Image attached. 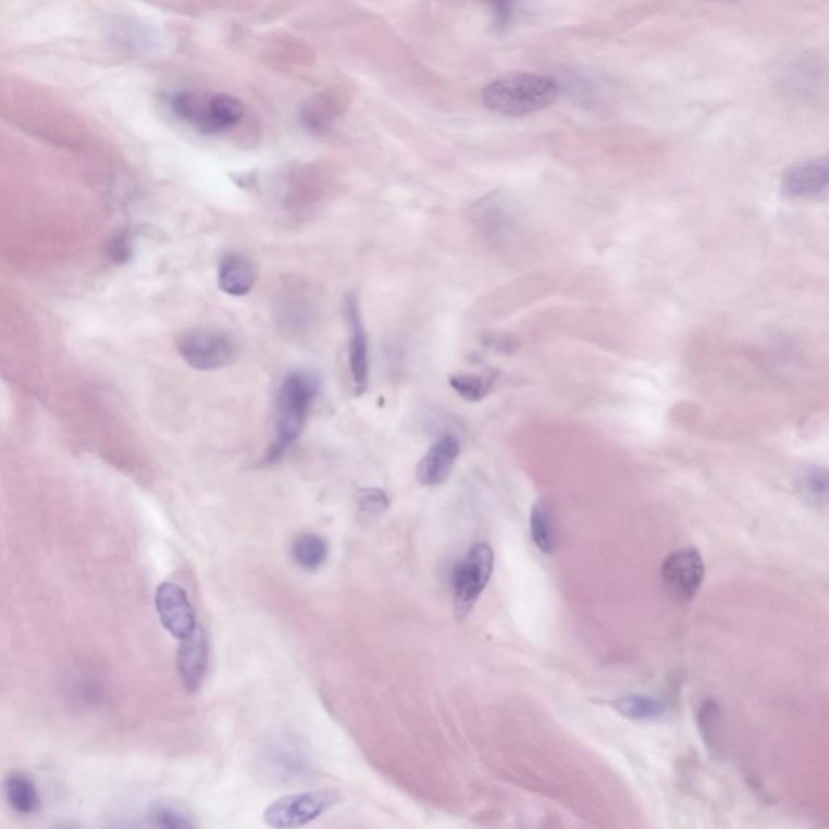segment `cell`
<instances>
[{"instance_id":"12","label":"cell","mask_w":829,"mask_h":829,"mask_svg":"<svg viewBox=\"0 0 829 829\" xmlns=\"http://www.w3.org/2000/svg\"><path fill=\"white\" fill-rule=\"evenodd\" d=\"M460 443L454 434H444L430 447L417 467L418 482L437 486L446 482L459 459Z\"/></svg>"},{"instance_id":"5","label":"cell","mask_w":829,"mask_h":829,"mask_svg":"<svg viewBox=\"0 0 829 829\" xmlns=\"http://www.w3.org/2000/svg\"><path fill=\"white\" fill-rule=\"evenodd\" d=\"M339 801L341 795L330 789L285 795L264 811V821L273 828L305 827L326 814Z\"/></svg>"},{"instance_id":"14","label":"cell","mask_w":829,"mask_h":829,"mask_svg":"<svg viewBox=\"0 0 829 829\" xmlns=\"http://www.w3.org/2000/svg\"><path fill=\"white\" fill-rule=\"evenodd\" d=\"M108 36L119 51L127 54H145L156 39L148 26L134 18H115L109 23Z\"/></svg>"},{"instance_id":"25","label":"cell","mask_w":829,"mask_h":829,"mask_svg":"<svg viewBox=\"0 0 829 829\" xmlns=\"http://www.w3.org/2000/svg\"><path fill=\"white\" fill-rule=\"evenodd\" d=\"M494 13V22L499 28H506L514 16L516 0H490Z\"/></svg>"},{"instance_id":"4","label":"cell","mask_w":829,"mask_h":829,"mask_svg":"<svg viewBox=\"0 0 829 829\" xmlns=\"http://www.w3.org/2000/svg\"><path fill=\"white\" fill-rule=\"evenodd\" d=\"M494 569V553L487 543H475L454 570V608L463 619L475 608Z\"/></svg>"},{"instance_id":"20","label":"cell","mask_w":829,"mask_h":829,"mask_svg":"<svg viewBox=\"0 0 829 829\" xmlns=\"http://www.w3.org/2000/svg\"><path fill=\"white\" fill-rule=\"evenodd\" d=\"M449 383L450 387L469 403H479L490 391V384L483 378L472 376V374H454Z\"/></svg>"},{"instance_id":"3","label":"cell","mask_w":829,"mask_h":829,"mask_svg":"<svg viewBox=\"0 0 829 829\" xmlns=\"http://www.w3.org/2000/svg\"><path fill=\"white\" fill-rule=\"evenodd\" d=\"M172 115L205 135L222 134L240 124L245 108L238 99L227 95L200 96L178 91L168 98Z\"/></svg>"},{"instance_id":"22","label":"cell","mask_w":829,"mask_h":829,"mask_svg":"<svg viewBox=\"0 0 829 829\" xmlns=\"http://www.w3.org/2000/svg\"><path fill=\"white\" fill-rule=\"evenodd\" d=\"M333 115V104L330 106V101H323V98H317L305 108V124L313 131H320L330 124Z\"/></svg>"},{"instance_id":"6","label":"cell","mask_w":829,"mask_h":829,"mask_svg":"<svg viewBox=\"0 0 829 829\" xmlns=\"http://www.w3.org/2000/svg\"><path fill=\"white\" fill-rule=\"evenodd\" d=\"M181 357L198 371H214L231 367L237 358V347L227 334L214 330H191L177 341Z\"/></svg>"},{"instance_id":"18","label":"cell","mask_w":829,"mask_h":829,"mask_svg":"<svg viewBox=\"0 0 829 829\" xmlns=\"http://www.w3.org/2000/svg\"><path fill=\"white\" fill-rule=\"evenodd\" d=\"M530 533L533 542L539 546L540 552L553 554L556 548V535H554V525L552 510L545 503H536L530 512Z\"/></svg>"},{"instance_id":"8","label":"cell","mask_w":829,"mask_h":829,"mask_svg":"<svg viewBox=\"0 0 829 829\" xmlns=\"http://www.w3.org/2000/svg\"><path fill=\"white\" fill-rule=\"evenodd\" d=\"M156 611L162 626L175 639L184 640L198 627L197 613L187 592L177 583L164 582L156 590Z\"/></svg>"},{"instance_id":"16","label":"cell","mask_w":829,"mask_h":829,"mask_svg":"<svg viewBox=\"0 0 829 829\" xmlns=\"http://www.w3.org/2000/svg\"><path fill=\"white\" fill-rule=\"evenodd\" d=\"M611 706L623 718L633 721H656L668 713V703L665 700L645 693L619 696Z\"/></svg>"},{"instance_id":"23","label":"cell","mask_w":829,"mask_h":829,"mask_svg":"<svg viewBox=\"0 0 829 829\" xmlns=\"http://www.w3.org/2000/svg\"><path fill=\"white\" fill-rule=\"evenodd\" d=\"M805 491L815 500H827L828 475L825 469H812L805 477Z\"/></svg>"},{"instance_id":"2","label":"cell","mask_w":829,"mask_h":829,"mask_svg":"<svg viewBox=\"0 0 829 829\" xmlns=\"http://www.w3.org/2000/svg\"><path fill=\"white\" fill-rule=\"evenodd\" d=\"M559 96V85L540 73H509L484 86L483 104L504 117H523L549 108Z\"/></svg>"},{"instance_id":"15","label":"cell","mask_w":829,"mask_h":829,"mask_svg":"<svg viewBox=\"0 0 829 829\" xmlns=\"http://www.w3.org/2000/svg\"><path fill=\"white\" fill-rule=\"evenodd\" d=\"M3 794H5L7 804L15 814L33 815L41 808L38 785L25 772H10L3 781Z\"/></svg>"},{"instance_id":"17","label":"cell","mask_w":829,"mask_h":829,"mask_svg":"<svg viewBox=\"0 0 829 829\" xmlns=\"http://www.w3.org/2000/svg\"><path fill=\"white\" fill-rule=\"evenodd\" d=\"M327 553L330 548H327L326 540L314 533H301L295 536L290 546L292 559L308 572L320 569L326 560Z\"/></svg>"},{"instance_id":"11","label":"cell","mask_w":829,"mask_h":829,"mask_svg":"<svg viewBox=\"0 0 829 829\" xmlns=\"http://www.w3.org/2000/svg\"><path fill=\"white\" fill-rule=\"evenodd\" d=\"M209 663L208 635L198 626L191 635L181 640L177 653V669L182 684L188 692H197L203 684Z\"/></svg>"},{"instance_id":"24","label":"cell","mask_w":829,"mask_h":829,"mask_svg":"<svg viewBox=\"0 0 829 829\" xmlns=\"http://www.w3.org/2000/svg\"><path fill=\"white\" fill-rule=\"evenodd\" d=\"M132 251H134V248H132V238L128 237V234H124V232L114 235V237L109 240L108 255L114 263H127L132 258Z\"/></svg>"},{"instance_id":"10","label":"cell","mask_w":829,"mask_h":829,"mask_svg":"<svg viewBox=\"0 0 829 829\" xmlns=\"http://www.w3.org/2000/svg\"><path fill=\"white\" fill-rule=\"evenodd\" d=\"M829 185V165L827 158L801 162L785 171L781 182L784 197L818 198L827 195Z\"/></svg>"},{"instance_id":"13","label":"cell","mask_w":829,"mask_h":829,"mask_svg":"<svg viewBox=\"0 0 829 829\" xmlns=\"http://www.w3.org/2000/svg\"><path fill=\"white\" fill-rule=\"evenodd\" d=\"M257 282V268L244 253H228L219 263L218 285L231 297L250 294Z\"/></svg>"},{"instance_id":"1","label":"cell","mask_w":829,"mask_h":829,"mask_svg":"<svg viewBox=\"0 0 829 829\" xmlns=\"http://www.w3.org/2000/svg\"><path fill=\"white\" fill-rule=\"evenodd\" d=\"M318 387L317 376L305 371H294L282 381L274 407V440L268 450V463L281 460L304 433Z\"/></svg>"},{"instance_id":"9","label":"cell","mask_w":829,"mask_h":829,"mask_svg":"<svg viewBox=\"0 0 829 829\" xmlns=\"http://www.w3.org/2000/svg\"><path fill=\"white\" fill-rule=\"evenodd\" d=\"M346 320L348 327V368H350L351 384L355 394H363L370 376V360H368V337L361 320L360 308L354 297L346 301Z\"/></svg>"},{"instance_id":"19","label":"cell","mask_w":829,"mask_h":829,"mask_svg":"<svg viewBox=\"0 0 829 829\" xmlns=\"http://www.w3.org/2000/svg\"><path fill=\"white\" fill-rule=\"evenodd\" d=\"M148 820L152 827L165 829H190L195 827L187 814L165 804L154 805L149 811Z\"/></svg>"},{"instance_id":"21","label":"cell","mask_w":829,"mask_h":829,"mask_svg":"<svg viewBox=\"0 0 829 829\" xmlns=\"http://www.w3.org/2000/svg\"><path fill=\"white\" fill-rule=\"evenodd\" d=\"M358 507L364 517H378L389 507V497L383 490L378 487H368L361 490L358 496Z\"/></svg>"},{"instance_id":"7","label":"cell","mask_w":829,"mask_h":829,"mask_svg":"<svg viewBox=\"0 0 829 829\" xmlns=\"http://www.w3.org/2000/svg\"><path fill=\"white\" fill-rule=\"evenodd\" d=\"M705 560L695 548H682L669 554L661 567L663 582L675 598L688 602L702 589Z\"/></svg>"}]
</instances>
